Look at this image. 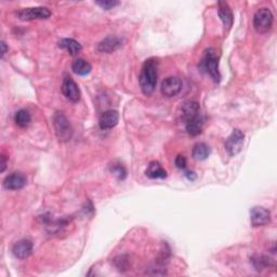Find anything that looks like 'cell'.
Listing matches in <instances>:
<instances>
[{
  "label": "cell",
  "instance_id": "obj_1",
  "mask_svg": "<svg viewBox=\"0 0 277 277\" xmlns=\"http://www.w3.org/2000/svg\"><path fill=\"white\" fill-rule=\"evenodd\" d=\"M158 62L156 59H148L142 66L141 74L138 77L141 90L144 94H152L157 85Z\"/></svg>",
  "mask_w": 277,
  "mask_h": 277
},
{
  "label": "cell",
  "instance_id": "obj_2",
  "mask_svg": "<svg viewBox=\"0 0 277 277\" xmlns=\"http://www.w3.org/2000/svg\"><path fill=\"white\" fill-rule=\"evenodd\" d=\"M202 68L213 79L214 83H219L221 75L219 71V55L214 49H208L205 51L202 61Z\"/></svg>",
  "mask_w": 277,
  "mask_h": 277
},
{
  "label": "cell",
  "instance_id": "obj_3",
  "mask_svg": "<svg viewBox=\"0 0 277 277\" xmlns=\"http://www.w3.org/2000/svg\"><path fill=\"white\" fill-rule=\"evenodd\" d=\"M55 135L61 142H68L73 137V128L62 112H56L53 117Z\"/></svg>",
  "mask_w": 277,
  "mask_h": 277
},
{
  "label": "cell",
  "instance_id": "obj_4",
  "mask_svg": "<svg viewBox=\"0 0 277 277\" xmlns=\"http://www.w3.org/2000/svg\"><path fill=\"white\" fill-rule=\"evenodd\" d=\"M273 13L268 8L259 9L254 17V27L260 34H265L273 26Z\"/></svg>",
  "mask_w": 277,
  "mask_h": 277
},
{
  "label": "cell",
  "instance_id": "obj_5",
  "mask_svg": "<svg viewBox=\"0 0 277 277\" xmlns=\"http://www.w3.org/2000/svg\"><path fill=\"white\" fill-rule=\"evenodd\" d=\"M245 135L242 130L234 129L228 140L225 141V150L228 151L231 156H236L243 150Z\"/></svg>",
  "mask_w": 277,
  "mask_h": 277
},
{
  "label": "cell",
  "instance_id": "obj_6",
  "mask_svg": "<svg viewBox=\"0 0 277 277\" xmlns=\"http://www.w3.org/2000/svg\"><path fill=\"white\" fill-rule=\"evenodd\" d=\"M18 17L22 21H33V20H46L51 17V11L46 7L25 8L19 11Z\"/></svg>",
  "mask_w": 277,
  "mask_h": 277
},
{
  "label": "cell",
  "instance_id": "obj_7",
  "mask_svg": "<svg viewBox=\"0 0 277 277\" xmlns=\"http://www.w3.org/2000/svg\"><path fill=\"white\" fill-rule=\"evenodd\" d=\"M181 90H182V81L180 78H178V77L170 76L162 80L161 87V91L162 95H165L167 97L176 96L180 93Z\"/></svg>",
  "mask_w": 277,
  "mask_h": 277
},
{
  "label": "cell",
  "instance_id": "obj_8",
  "mask_svg": "<svg viewBox=\"0 0 277 277\" xmlns=\"http://www.w3.org/2000/svg\"><path fill=\"white\" fill-rule=\"evenodd\" d=\"M61 89H62V93L66 99L70 102H73V103H75V102H78L80 100L79 87L75 83V80L73 78H70V77L69 76L65 77Z\"/></svg>",
  "mask_w": 277,
  "mask_h": 277
},
{
  "label": "cell",
  "instance_id": "obj_9",
  "mask_svg": "<svg viewBox=\"0 0 277 277\" xmlns=\"http://www.w3.org/2000/svg\"><path fill=\"white\" fill-rule=\"evenodd\" d=\"M250 221L253 227H264L271 222V212L263 207H254L250 210Z\"/></svg>",
  "mask_w": 277,
  "mask_h": 277
},
{
  "label": "cell",
  "instance_id": "obj_10",
  "mask_svg": "<svg viewBox=\"0 0 277 277\" xmlns=\"http://www.w3.org/2000/svg\"><path fill=\"white\" fill-rule=\"evenodd\" d=\"M26 177L21 172H13L6 177L3 180V186L7 189H11V191H17V189H21L26 185Z\"/></svg>",
  "mask_w": 277,
  "mask_h": 277
},
{
  "label": "cell",
  "instance_id": "obj_11",
  "mask_svg": "<svg viewBox=\"0 0 277 277\" xmlns=\"http://www.w3.org/2000/svg\"><path fill=\"white\" fill-rule=\"evenodd\" d=\"M122 46V39L117 36H110L97 45V51L101 53H113Z\"/></svg>",
  "mask_w": 277,
  "mask_h": 277
},
{
  "label": "cell",
  "instance_id": "obj_12",
  "mask_svg": "<svg viewBox=\"0 0 277 277\" xmlns=\"http://www.w3.org/2000/svg\"><path fill=\"white\" fill-rule=\"evenodd\" d=\"M33 253V243L29 239H22L13 246L12 254L17 259L24 260Z\"/></svg>",
  "mask_w": 277,
  "mask_h": 277
},
{
  "label": "cell",
  "instance_id": "obj_13",
  "mask_svg": "<svg viewBox=\"0 0 277 277\" xmlns=\"http://www.w3.org/2000/svg\"><path fill=\"white\" fill-rule=\"evenodd\" d=\"M119 120V115H118L117 111H106L100 116L99 125L102 130H110L116 127Z\"/></svg>",
  "mask_w": 277,
  "mask_h": 277
},
{
  "label": "cell",
  "instance_id": "obj_14",
  "mask_svg": "<svg viewBox=\"0 0 277 277\" xmlns=\"http://www.w3.org/2000/svg\"><path fill=\"white\" fill-rule=\"evenodd\" d=\"M218 14L224 25V28L227 30H230L233 25L234 18H233L232 10H231V8L229 7V4L227 2H219Z\"/></svg>",
  "mask_w": 277,
  "mask_h": 277
},
{
  "label": "cell",
  "instance_id": "obj_15",
  "mask_svg": "<svg viewBox=\"0 0 277 277\" xmlns=\"http://www.w3.org/2000/svg\"><path fill=\"white\" fill-rule=\"evenodd\" d=\"M181 110H182L183 119L187 121L189 119H192V118L199 115V111H201V107H199V104L197 103V102L186 101L182 104Z\"/></svg>",
  "mask_w": 277,
  "mask_h": 277
},
{
  "label": "cell",
  "instance_id": "obj_16",
  "mask_svg": "<svg viewBox=\"0 0 277 277\" xmlns=\"http://www.w3.org/2000/svg\"><path fill=\"white\" fill-rule=\"evenodd\" d=\"M145 174L147 178L153 179V180H155V179L167 178V171L162 167V165L158 162H152L145 170Z\"/></svg>",
  "mask_w": 277,
  "mask_h": 277
},
{
  "label": "cell",
  "instance_id": "obj_17",
  "mask_svg": "<svg viewBox=\"0 0 277 277\" xmlns=\"http://www.w3.org/2000/svg\"><path fill=\"white\" fill-rule=\"evenodd\" d=\"M203 125H204V121H203V118L201 117V115L194 117L192 118V119L185 121L186 132L191 137H196L202 132Z\"/></svg>",
  "mask_w": 277,
  "mask_h": 277
},
{
  "label": "cell",
  "instance_id": "obj_18",
  "mask_svg": "<svg viewBox=\"0 0 277 277\" xmlns=\"http://www.w3.org/2000/svg\"><path fill=\"white\" fill-rule=\"evenodd\" d=\"M71 69H73V71L76 75L86 76L91 71L92 66L88 61L79 58V59H76L73 62V64H71Z\"/></svg>",
  "mask_w": 277,
  "mask_h": 277
},
{
  "label": "cell",
  "instance_id": "obj_19",
  "mask_svg": "<svg viewBox=\"0 0 277 277\" xmlns=\"http://www.w3.org/2000/svg\"><path fill=\"white\" fill-rule=\"evenodd\" d=\"M59 47L68 51L70 55L78 54L81 49H83V47H81V45L78 42H76L75 39L71 38H64L61 40L59 43Z\"/></svg>",
  "mask_w": 277,
  "mask_h": 277
},
{
  "label": "cell",
  "instance_id": "obj_20",
  "mask_svg": "<svg viewBox=\"0 0 277 277\" xmlns=\"http://www.w3.org/2000/svg\"><path fill=\"white\" fill-rule=\"evenodd\" d=\"M210 155V147L205 143H197L195 144L192 151V156L196 161H205Z\"/></svg>",
  "mask_w": 277,
  "mask_h": 277
},
{
  "label": "cell",
  "instance_id": "obj_21",
  "mask_svg": "<svg viewBox=\"0 0 277 277\" xmlns=\"http://www.w3.org/2000/svg\"><path fill=\"white\" fill-rule=\"evenodd\" d=\"M14 121L19 127L26 128L32 121V116H30V113L27 110H20L15 113Z\"/></svg>",
  "mask_w": 277,
  "mask_h": 277
},
{
  "label": "cell",
  "instance_id": "obj_22",
  "mask_svg": "<svg viewBox=\"0 0 277 277\" xmlns=\"http://www.w3.org/2000/svg\"><path fill=\"white\" fill-rule=\"evenodd\" d=\"M111 172L113 176H115L118 180H125L127 177L126 168L121 163H113L111 166Z\"/></svg>",
  "mask_w": 277,
  "mask_h": 277
},
{
  "label": "cell",
  "instance_id": "obj_23",
  "mask_svg": "<svg viewBox=\"0 0 277 277\" xmlns=\"http://www.w3.org/2000/svg\"><path fill=\"white\" fill-rule=\"evenodd\" d=\"M251 261H253L254 268L258 271H260V270H263L264 268H266V266H269L271 260L268 258V256L255 255V256H254Z\"/></svg>",
  "mask_w": 277,
  "mask_h": 277
},
{
  "label": "cell",
  "instance_id": "obj_24",
  "mask_svg": "<svg viewBox=\"0 0 277 277\" xmlns=\"http://www.w3.org/2000/svg\"><path fill=\"white\" fill-rule=\"evenodd\" d=\"M97 6H100L102 9L104 10H111L113 8H115L116 6L119 4V1H116V0H102V1H96L95 2Z\"/></svg>",
  "mask_w": 277,
  "mask_h": 277
},
{
  "label": "cell",
  "instance_id": "obj_25",
  "mask_svg": "<svg viewBox=\"0 0 277 277\" xmlns=\"http://www.w3.org/2000/svg\"><path fill=\"white\" fill-rule=\"evenodd\" d=\"M176 166L179 169H185L186 168V158L183 155H179L176 158Z\"/></svg>",
  "mask_w": 277,
  "mask_h": 277
},
{
  "label": "cell",
  "instance_id": "obj_26",
  "mask_svg": "<svg viewBox=\"0 0 277 277\" xmlns=\"http://www.w3.org/2000/svg\"><path fill=\"white\" fill-rule=\"evenodd\" d=\"M6 167H7V156L2 154L1 155V168H0V171L3 172L6 170Z\"/></svg>",
  "mask_w": 277,
  "mask_h": 277
},
{
  "label": "cell",
  "instance_id": "obj_27",
  "mask_svg": "<svg viewBox=\"0 0 277 277\" xmlns=\"http://www.w3.org/2000/svg\"><path fill=\"white\" fill-rule=\"evenodd\" d=\"M184 174H185L186 178L188 179V180H191V181H193V180H195V179H196V174H195L193 171H186Z\"/></svg>",
  "mask_w": 277,
  "mask_h": 277
},
{
  "label": "cell",
  "instance_id": "obj_28",
  "mask_svg": "<svg viewBox=\"0 0 277 277\" xmlns=\"http://www.w3.org/2000/svg\"><path fill=\"white\" fill-rule=\"evenodd\" d=\"M1 48H2V50H1V58H3V55L6 54L7 50H8L7 45H6V43H4V42H1Z\"/></svg>",
  "mask_w": 277,
  "mask_h": 277
}]
</instances>
